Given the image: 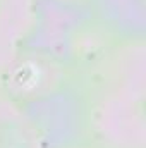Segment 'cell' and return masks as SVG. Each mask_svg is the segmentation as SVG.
Here are the masks:
<instances>
[{
	"label": "cell",
	"mask_w": 146,
	"mask_h": 148,
	"mask_svg": "<svg viewBox=\"0 0 146 148\" xmlns=\"http://www.w3.org/2000/svg\"><path fill=\"white\" fill-rule=\"evenodd\" d=\"M59 71L55 66L38 59H23L7 73V90L17 97L38 95L57 84Z\"/></svg>",
	"instance_id": "6da1fadb"
},
{
	"label": "cell",
	"mask_w": 146,
	"mask_h": 148,
	"mask_svg": "<svg viewBox=\"0 0 146 148\" xmlns=\"http://www.w3.org/2000/svg\"><path fill=\"white\" fill-rule=\"evenodd\" d=\"M9 143L23 148H35L33 140L29 138V131L17 119L0 115V148H12Z\"/></svg>",
	"instance_id": "7a4b0ae2"
}]
</instances>
